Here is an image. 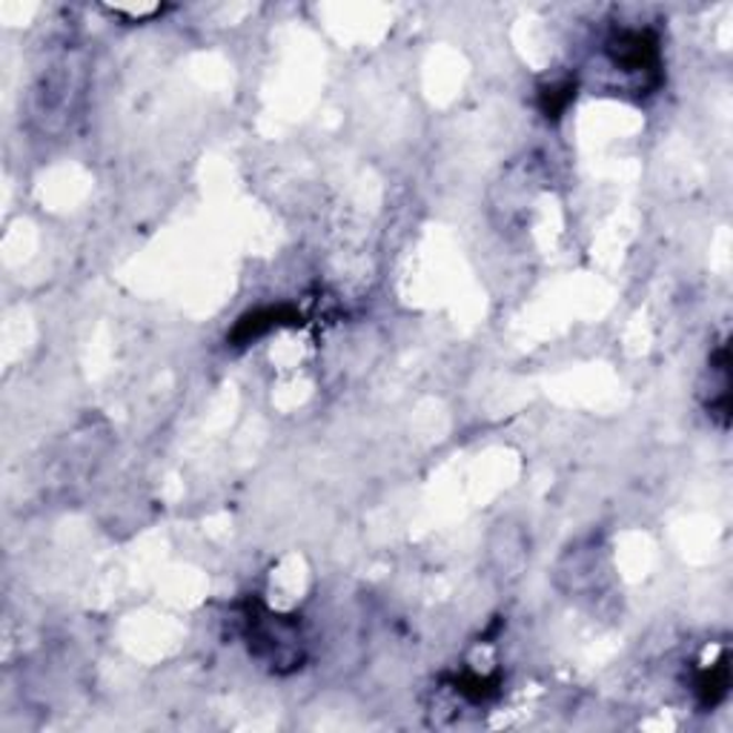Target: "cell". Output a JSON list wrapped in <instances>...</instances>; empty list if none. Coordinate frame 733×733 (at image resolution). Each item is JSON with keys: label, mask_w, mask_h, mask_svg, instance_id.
Masks as SVG:
<instances>
[{"label": "cell", "mask_w": 733, "mask_h": 733, "mask_svg": "<svg viewBox=\"0 0 733 733\" xmlns=\"http://www.w3.org/2000/svg\"><path fill=\"white\" fill-rule=\"evenodd\" d=\"M613 64L625 72H659L662 52H659V37L650 29H622L607 41Z\"/></svg>", "instance_id": "1"}, {"label": "cell", "mask_w": 733, "mask_h": 733, "mask_svg": "<svg viewBox=\"0 0 733 733\" xmlns=\"http://www.w3.org/2000/svg\"><path fill=\"white\" fill-rule=\"evenodd\" d=\"M299 321L301 315L287 304L258 306V310L238 319V324L233 327V333H229V342L236 344V347H244V344H252L256 338L270 333V330H278L281 324H299Z\"/></svg>", "instance_id": "2"}, {"label": "cell", "mask_w": 733, "mask_h": 733, "mask_svg": "<svg viewBox=\"0 0 733 733\" xmlns=\"http://www.w3.org/2000/svg\"><path fill=\"white\" fill-rule=\"evenodd\" d=\"M711 401H708V410L711 416L720 419L722 428H727L731 421V353H727V344H716V349L711 353Z\"/></svg>", "instance_id": "3"}, {"label": "cell", "mask_w": 733, "mask_h": 733, "mask_svg": "<svg viewBox=\"0 0 733 733\" xmlns=\"http://www.w3.org/2000/svg\"><path fill=\"white\" fill-rule=\"evenodd\" d=\"M727 688H731V665H727V650H722L720 662H713L711 668L699 670L697 677V697L699 705L705 708H716L722 699L727 697Z\"/></svg>", "instance_id": "4"}, {"label": "cell", "mask_w": 733, "mask_h": 733, "mask_svg": "<svg viewBox=\"0 0 733 733\" xmlns=\"http://www.w3.org/2000/svg\"><path fill=\"white\" fill-rule=\"evenodd\" d=\"M576 98V84L573 80H562V84H553L548 89H541L539 107L541 112L548 115V118H562L564 109L570 107V100Z\"/></svg>", "instance_id": "5"}]
</instances>
